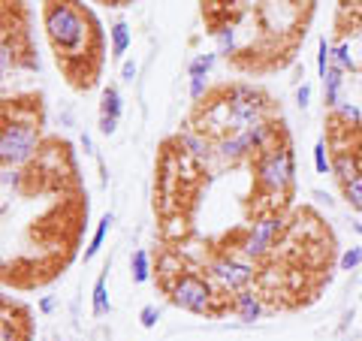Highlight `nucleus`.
Returning a JSON list of instances; mask_svg holds the SVG:
<instances>
[{
	"label": "nucleus",
	"mask_w": 362,
	"mask_h": 341,
	"mask_svg": "<svg viewBox=\"0 0 362 341\" xmlns=\"http://www.w3.org/2000/svg\"><path fill=\"white\" fill-rule=\"evenodd\" d=\"M42 28L58 64L76 76H85V85L94 82L100 61V30L97 21L78 0H45Z\"/></svg>",
	"instance_id": "1"
},
{
	"label": "nucleus",
	"mask_w": 362,
	"mask_h": 341,
	"mask_svg": "<svg viewBox=\"0 0 362 341\" xmlns=\"http://www.w3.org/2000/svg\"><path fill=\"white\" fill-rule=\"evenodd\" d=\"M21 106L4 112V127H0V161L4 166H25L40 151V115H21Z\"/></svg>",
	"instance_id": "2"
},
{
	"label": "nucleus",
	"mask_w": 362,
	"mask_h": 341,
	"mask_svg": "<svg viewBox=\"0 0 362 341\" xmlns=\"http://www.w3.org/2000/svg\"><path fill=\"white\" fill-rule=\"evenodd\" d=\"M166 293L175 308L197 314V317H214V314H223L230 308V302L223 299L226 293L214 287L211 278H202L197 272H181L178 278L166 284Z\"/></svg>",
	"instance_id": "3"
},
{
	"label": "nucleus",
	"mask_w": 362,
	"mask_h": 341,
	"mask_svg": "<svg viewBox=\"0 0 362 341\" xmlns=\"http://www.w3.org/2000/svg\"><path fill=\"white\" fill-rule=\"evenodd\" d=\"M251 169H254V185L263 197L284 200L293 190V185H296V154H293L290 142H281L259 151L254 157Z\"/></svg>",
	"instance_id": "4"
},
{
	"label": "nucleus",
	"mask_w": 362,
	"mask_h": 341,
	"mask_svg": "<svg viewBox=\"0 0 362 341\" xmlns=\"http://www.w3.org/2000/svg\"><path fill=\"white\" fill-rule=\"evenodd\" d=\"M284 133L281 130V124L275 121H259L254 127L247 130H239V133H226L221 136L218 142H214V157L223 163H239V161H247V157H257L259 151L272 149V145H278L275 139Z\"/></svg>",
	"instance_id": "5"
},
{
	"label": "nucleus",
	"mask_w": 362,
	"mask_h": 341,
	"mask_svg": "<svg viewBox=\"0 0 362 341\" xmlns=\"http://www.w3.org/2000/svg\"><path fill=\"white\" fill-rule=\"evenodd\" d=\"M223 97H226V112H230V133H239V130L254 127L259 121H266L269 100L254 85L235 82L223 91Z\"/></svg>",
	"instance_id": "6"
},
{
	"label": "nucleus",
	"mask_w": 362,
	"mask_h": 341,
	"mask_svg": "<svg viewBox=\"0 0 362 341\" xmlns=\"http://www.w3.org/2000/svg\"><path fill=\"white\" fill-rule=\"evenodd\" d=\"M209 278L221 293L230 296V293H242V290L251 287L254 278H257V266L251 263V260H245L242 254L239 257L221 254L209 263Z\"/></svg>",
	"instance_id": "7"
},
{
	"label": "nucleus",
	"mask_w": 362,
	"mask_h": 341,
	"mask_svg": "<svg viewBox=\"0 0 362 341\" xmlns=\"http://www.w3.org/2000/svg\"><path fill=\"white\" fill-rule=\"evenodd\" d=\"M281 230H284V218L278 212H269V214H259V218L251 224V230L245 233L242 245H239V254L251 263H259L266 260L272 251H275V242Z\"/></svg>",
	"instance_id": "8"
},
{
	"label": "nucleus",
	"mask_w": 362,
	"mask_h": 341,
	"mask_svg": "<svg viewBox=\"0 0 362 341\" xmlns=\"http://www.w3.org/2000/svg\"><path fill=\"white\" fill-rule=\"evenodd\" d=\"M230 308H233V314L239 317L242 323H257L259 317L266 314V302H263V296H259L254 287H247L242 293H233Z\"/></svg>",
	"instance_id": "9"
},
{
	"label": "nucleus",
	"mask_w": 362,
	"mask_h": 341,
	"mask_svg": "<svg viewBox=\"0 0 362 341\" xmlns=\"http://www.w3.org/2000/svg\"><path fill=\"white\" fill-rule=\"evenodd\" d=\"M178 145L185 149L187 157H194V161H209V157L214 154V145H211V139L202 130H185V133H178Z\"/></svg>",
	"instance_id": "10"
},
{
	"label": "nucleus",
	"mask_w": 362,
	"mask_h": 341,
	"mask_svg": "<svg viewBox=\"0 0 362 341\" xmlns=\"http://www.w3.org/2000/svg\"><path fill=\"white\" fill-rule=\"evenodd\" d=\"M362 173V163H359V157L354 151H347V149H338L335 157H332V175L341 181V185H347L350 178H356Z\"/></svg>",
	"instance_id": "11"
},
{
	"label": "nucleus",
	"mask_w": 362,
	"mask_h": 341,
	"mask_svg": "<svg viewBox=\"0 0 362 341\" xmlns=\"http://www.w3.org/2000/svg\"><path fill=\"white\" fill-rule=\"evenodd\" d=\"M341 88H344V70L341 67H329L326 70V76H323V103L329 106V109H335L338 103H341Z\"/></svg>",
	"instance_id": "12"
},
{
	"label": "nucleus",
	"mask_w": 362,
	"mask_h": 341,
	"mask_svg": "<svg viewBox=\"0 0 362 341\" xmlns=\"http://www.w3.org/2000/svg\"><path fill=\"white\" fill-rule=\"evenodd\" d=\"M124 115V97L115 85H106L103 94H100V118L106 121H121Z\"/></svg>",
	"instance_id": "13"
},
{
	"label": "nucleus",
	"mask_w": 362,
	"mask_h": 341,
	"mask_svg": "<svg viewBox=\"0 0 362 341\" xmlns=\"http://www.w3.org/2000/svg\"><path fill=\"white\" fill-rule=\"evenodd\" d=\"M106 281H109V266H106V272H100V278L94 281V290H90V314L94 317H106L112 311Z\"/></svg>",
	"instance_id": "14"
},
{
	"label": "nucleus",
	"mask_w": 362,
	"mask_h": 341,
	"mask_svg": "<svg viewBox=\"0 0 362 341\" xmlns=\"http://www.w3.org/2000/svg\"><path fill=\"white\" fill-rule=\"evenodd\" d=\"M112 224H115V214L106 212L103 218H100V224H97L94 236H90V245L85 248V254H82L85 263H90V260H94L100 251H103V245H106V236H109V230H112Z\"/></svg>",
	"instance_id": "15"
},
{
	"label": "nucleus",
	"mask_w": 362,
	"mask_h": 341,
	"mask_svg": "<svg viewBox=\"0 0 362 341\" xmlns=\"http://www.w3.org/2000/svg\"><path fill=\"white\" fill-rule=\"evenodd\" d=\"M16 308L9 311V302H4V320H0V341H28V326L18 329L25 317H13Z\"/></svg>",
	"instance_id": "16"
},
{
	"label": "nucleus",
	"mask_w": 362,
	"mask_h": 341,
	"mask_svg": "<svg viewBox=\"0 0 362 341\" xmlns=\"http://www.w3.org/2000/svg\"><path fill=\"white\" fill-rule=\"evenodd\" d=\"M130 278L133 284H148L154 278V266H151V254L148 251H133L130 254Z\"/></svg>",
	"instance_id": "17"
},
{
	"label": "nucleus",
	"mask_w": 362,
	"mask_h": 341,
	"mask_svg": "<svg viewBox=\"0 0 362 341\" xmlns=\"http://www.w3.org/2000/svg\"><path fill=\"white\" fill-rule=\"evenodd\" d=\"M130 42H133L130 28L124 25V21H115V25L109 28V54L112 58H124V52L130 49Z\"/></svg>",
	"instance_id": "18"
},
{
	"label": "nucleus",
	"mask_w": 362,
	"mask_h": 341,
	"mask_svg": "<svg viewBox=\"0 0 362 341\" xmlns=\"http://www.w3.org/2000/svg\"><path fill=\"white\" fill-rule=\"evenodd\" d=\"M335 121H341V124H347V127H359L362 124V109L354 103V100H341L335 109Z\"/></svg>",
	"instance_id": "19"
},
{
	"label": "nucleus",
	"mask_w": 362,
	"mask_h": 341,
	"mask_svg": "<svg viewBox=\"0 0 362 341\" xmlns=\"http://www.w3.org/2000/svg\"><path fill=\"white\" fill-rule=\"evenodd\" d=\"M214 61H218V52H199L197 58L187 64V76H211Z\"/></svg>",
	"instance_id": "20"
},
{
	"label": "nucleus",
	"mask_w": 362,
	"mask_h": 341,
	"mask_svg": "<svg viewBox=\"0 0 362 341\" xmlns=\"http://www.w3.org/2000/svg\"><path fill=\"white\" fill-rule=\"evenodd\" d=\"M341 187H344V200H347V206L362 214V173H359L356 178H350L347 185H341Z\"/></svg>",
	"instance_id": "21"
},
{
	"label": "nucleus",
	"mask_w": 362,
	"mask_h": 341,
	"mask_svg": "<svg viewBox=\"0 0 362 341\" xmlns=\"http://www.w3.org/2000/svg\"><path fill=\"white\" fill-rule=\"evenodd\" d=\"M332 64L335 67H341V70L347 73H354L356 70V61H354V52H350V45L347 42H338V45H332Z\"/></svg>",
	"instance_id": "22"
},
{
	"label": "nucleus",
	"mask_w": 362,
	"mask_h": 341,
	"mask_svg": "<svg viewBox=\"0 0 362 341\" xmlns=\"http://www.w3.org/2000/svg\"><path fill=\"white\" fill-rule=\"evenodd\" d=\"M235 52V28L230 21H223L218 28V54H233Z\"/></svg>",
	"instance_id": "23"
},
{
	"label": "nucleus",
	"mask_w": 362,
	"mask_h": 341,
	"mask_svg": "<svg viewBox=\"0 0 362 341\" xmlns=\"http://www.w3.org/2000/svg\"><path fill=\"white\" fill-rule=\"evenodd\" d=\"M314 169H317V175L332 173V157H329V151H326V139H320L314 145Z\"/></svg>",
	"instance_id": "24"
},
{
	"label": "nucleus",
	"mask_w": 362,
	"mask_h": 341,
	"mask_svg": "<svg viewBox=\"0 0 362 341\" xmlns=\"http://www.w3.org/2000/svg\"><path fill=\"white\" fill-rule=\"evenodd\" d=\"M329 67H332V42L323 37L320 42H317V73H320V79L326 76Z\"/></svg>",
	"instance_id": "25"
},
{
	"label": "nucleus",
	"mask_w": 362,
	"mask_h": 341,
	"mask_svg": "<svg viewBox=\"0 0 362 341\" xmlns=\"http://www.w3.org/2000/svg\"><path fill=\"white\" fill-rule=\"evenodd\" d=\"M359 266H362V248H359V245L347 248V251L341 254V260H338V269H344V272L359 269Z\"/></svg>",
	"instance_id": "26"
},
{
	"label": "nucleus",
	"mask_w": 362,
	"mask_h": 341,
	"mask_svg": "<svg viewBox=\"0 0 362 341\" xmlns=\"http://www.w3.org/2000/svg\"><path fill=\"white\" fill-rule=\"evenodd\" d=\"M206 94H209V76H190V100L202 103Z\"/></svg>",
	"instance_id": "27"
},
{
	"label": "nucleus",
	"mask_w": 362,
	"mask_h": 341,
	"mask_svg": "<svg viewBox=\"0 0 362 341\" xmlns=\"http://www.w3.org/2000/svg\"><path fill=\"white\" fill-rule=\"evenodd\" d=\"M4 187H13L18 190L21 187V178H25V173H21V166H4Z\"/></svg>",
	"instance_id": "28"
},
{
	"label": "nucleus",
	"mask_w": 362,
	"mask_h": 341,
	"mask_svg": "<svg viewBox=\"0 0 362 341\" xmlns=\"http://www.w3.org/2000/svg\"><path fill=\"white\" fill-rule=\"evenodd\" d=\"M157 320H160V308H157V305H145V308L139 311V323L145 329H154Z\"/></svg>",
	"instance_id": "29"
},
{
	"label": "nucleus",
	"mask_w": 362,
	"mask_h": 341,
	"mask_svg": "<svg viewBox=\"0 0 362 341\" xmlns=\"http://www.w3.org/2000/svg\"><path fill=\"white\" fill-rule=\"evenodd\" d=\"M308 103H311V85L302 82V85L296 88V106H299V109H308Z\"/></svg>",
	"instance_id": "30"
},
{
	"label": "nucleus",
	"mask_w": 362,
	"mask_h": 341,
	"mask_svg": "<svg viewBox=\"0 0 362 341\" xmlns=\"http://www.w3.org/2000/svg\"><path fill=\"white\" fill-rule=\"evenodd\" d=\"M136 73H139V64H136V61H124V67H121V79H124V82H133Z\"/></svg>",
	"instance_id": "31"
},
{
	"label": "nucleus",
	"mask_w": 362,
	"mask_h": 341,
	"mask_svg": "<svg viewBox=\"0 0 362 341\" xmlns=\"http://www.w3.org/2000/svg\"><path fill=\"white\" fill-rule=\"evenodd\" d=\"M54 311V296H42L40 299V314H52Z\"/></svg>",
	"instance_id": "32"
},
{
	"label": "nucleus",
	"mask_w": 362,
	"mask_h": 341,
	"mask_svg": "<svg viewBox=\"0 0 362 341\" xmlns=\"http://www.w3.org/2000/svg\"><path fill=\"white\" fill-rule=\"evenodd\" d=\"M82 149H85V154H94V142H90L88 133H82Z\"/></svg>",
	"instance_id": "33"
},
{
	"label": "nucleus",
	"mask_w": 362,
	"mask_h": 341,
	"mask_svg": "<svg viewBox=\"0 0 362 341\" xmlns=\"http://www.w3.org/2000/svg\"><path fill=\"white\" fill-rule=\"evenodd\" d=\"M230 4H233V0H209V6H214V9H226Z\"/></svg>",
	"instance_id": "34"
},
{
	"label": "nucleus",
	"mask_w": 362,
	"mask_h": 341,
	"mask_svg": "<svg viewBox=\"0 0 362 341\" xmlns=\"http://www.w3.org/2000/svg\"><path fill=\"white\" fill-rule=\"evenodd\" d=\"M94 4H106V6H115L118 0H94Z\"/></svg>",
	"instance_id": "35"
},
{
	"label": "nucleus",
	"mask_w": 362,
	"mask_h": 341,
	"mask_svg": "<svg viewBox=\"0 0 362 341\" xmlns=\"http://www.w3.org/2000/svg\"><path fill=\"white\" fill-rule=\"evenodd\" d=\"M356 230H359V233H362V224H359V226H356Z\"/></svg>",
	"instance_id": "36"
}]
</instances>
